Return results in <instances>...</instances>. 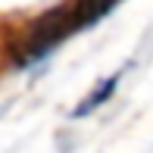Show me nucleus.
I'll return each mask as SVG.
<instances>
[{
  "label": "nucleus",
  "instance_id": "1",
  "mask_svg": "<svg viewBox=\"0 0 153 153\" xmlns=\"http://www.w3.org/2000/svg\"><path fill=\"white\" fill-rule=\"evenodd\" d=\"M119 3H122V0H75V3H69V22H72V31L91 28L94 22H100L103 16H109Z\"/></svg>",
  "mask_w": 153,
  "mask_h": 153
},
{
  "label": "nucleus",
  "instance_id": "2",
  "mask_svg": "<svg viewBox=\"0 0 153 153\" xmlns=\"http://www.w3.org/2000/svg\"><path fill=\"white\" fill-rule=\"evenodd\" d=\"M119 81H122V72H113V75H109V78H103L100 85H97L94 91L88 94L85 100L78 103V106H75V113H72V116H75V119H85V116H91L94 109H100L103 103H106L109 97L116 94V88H119Z\"/></svg>",
  "mask_w": 153,
  "mask_h": 153
}]
</instances>
